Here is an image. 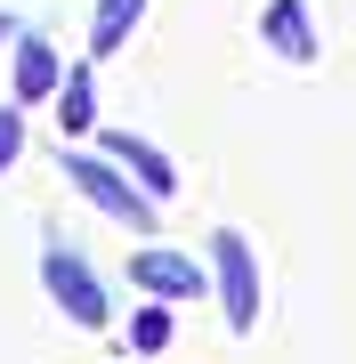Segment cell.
Returning a JSON list of instances; mask_svg holds the SVG:
<instances>
[{"mask_svg": "<svg viewBox=\"0 0 356 364\" xmlns=\"http://www.w3.org/2000/svg\"><path fill=\"white\" fill-rule=\"evenodd\" d=\"M211 284H219V308H227L235 332L259 324V259H251L243 227H219V235H211Z\"/></svg>", "mask_w": 356, "mask_h": 364, "instance_id": "6da1fadb", "label": "cell"}, {"mask_svg": "<svg viewBox=\"0 0 356 364\" xmlns=\"http://www.w3.org/2000/svg\"><path fill=\"white\" fill-rule=\"evenodd\" d=\"M41 284H49V299L73 316V324H90V332L114 316V299H106V284H97V267L81 259V251H65V243L41 251Z\"/></svg>", "mask_w": 356, "mask_h": 364, "instance_id": "7a4b0ae2", "label": "cell"}, {"mask_svg": "<svg viewBox=\"0 0 356 364\" xmlns=\"http://www.w3.org/2000/svg\"><path fill=\"white\" fill-rule=\"evenodd\" d=\"M57 170H65V178H73V186H81V195H90L97 210H106V219H122L130 235H154V203H146V195H138L130 178H122L114 162H97V154H65Z\"/></svg>", "mask_w": 356, "mask_h": 364, "instance_id": "3957f363", "label": "cell"}, {"mask_svg": "<svg viewBox=\"0 0 356 364\" xmlns=\"http://www.w3.org/2000/svg\"><path fill=\"white\" fill-rule=\"evenodd\" d=\"M106 162L122 170V178H138V195H146V203L178 195V170H171V154H162L154 138H130V130H106Z\"/></svg>", "mask_w": 356, "mask_h": 364, "instance_id": "277c9868", "label": "cell"}, {"mask_svg": "<svg viewBox=\"0 0 356 364\" xmlns=\"http://www.w3.org/2000/svg\"><path fill=\"white\" fill-rule=\"evenodd\" d=\"M130 284L154 291V308H171V299H195L203 291V267L186 259V251H154V243H146L138 259H130Z\"/></svg>", "mask_w": 356, "mask_h": 364, "instance_id": "5b68a950", "label": "cell"}, {"mask_svg": "<svg viewBox=\"0 0 356 364\" xmlns=\"http://www.w3.org/2000/svg\"><path fill=\"white\" fill-rule=\"evenodd\" d=\"M259 33H267V49H276V57H291V65L316 57V16H308V0H267Z\"/></svg>", "mask_w": 356, "mask_h": 364, "instance_id": "8992f818", "label": "cell"}, {"mask_svg": "<svg viewBox=\"0 0 356 364\" xmlns=\"http://www.w3.org/2000/svg\"><path fill=\"white\" fill-rule=\"evenodd\" d=\"M49 90H65V57L49 41H16V105H41Z\"/></svg>", "mask_w": 356, "mask_h": 364, "instance_id": "52a82bcc", "label": "cell"}, {"mask_svg": "<svg viewBox=\"0 0 356 364\" xmlns=\"http://www.w3.org/2000/svg\"><path fill=\"white\" fill-rule=\"evenodd\" d=\"M138 16H146V0H97V16H90V49H97V57H114L122 41L138 33Z\"/></svg>", "mask_w": 356, "mask_h": 364, "instance_id": "ba28073f", "label": "cell"}, {"mask_svg": "<svg viewBox=\"0 0 356 364\" xmlns=\"http://www.w3.org/2000/svg\"><path fill=\"white\" fill-rule=\"evenodd\" d=\"M57 122H65V130H90V122H97V90H90V73H65V90H57Z\"/></svg>", "mask_w": 356, "mask_h": 364, "instance_id": "9c48e42d", "label": "cell"}, {"mask_svg": "<svg viewBox=\"0 0 356 364\" xmlns=\"http://www.w3.org/2000/svg\"><path fill=\"white\" fill-rule=\"evenodd\" d=\"M130 348L138 356H162V348H171V308H138L130 316Z\"/></svg>", "mask_w": 356, "mask_h": 364, "instance_id": "30bf717a", "label": "cell"}, {"mask_svg": "<svg viewBox=\"0 0 356 364\" xmlns=\"http://www.w3.org/2000/svg\"><path fill=\"white\" fill-rule=\"evenodd\" d=\"M16 154H25V114H16V105H0V170H9Z\"/></svg>", "mask_w": 356, "mask_h": 364, "instance_id": "8fae6325", "label": "cell"}, {"mask_svg": "<svg viewBox=\"0 0 356 364\" xmlns=\"http://www.w3.org/2000/svg\"><path fill=\"white\" fill-rule=\"evenodd\" d=\"M0 41H16V16H0Z\"/></svg>", "mask_w": 356, "mask_h": 364, "instance_id": "7c38bea8", "label": "cell"}]
</instances>
